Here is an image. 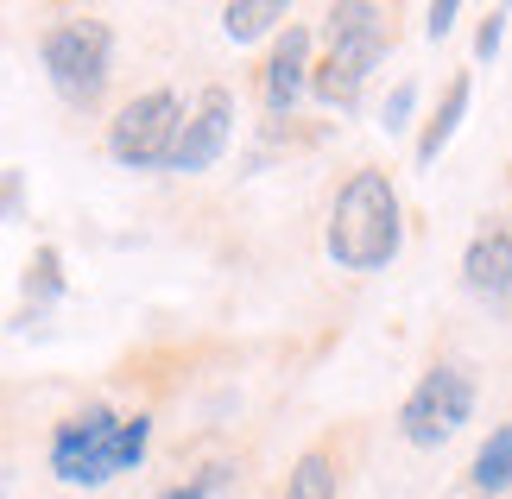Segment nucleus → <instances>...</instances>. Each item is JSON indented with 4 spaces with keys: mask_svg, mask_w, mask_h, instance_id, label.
<instances>
[{
    "mask_svg": "<svg viewBox=\"0 0 512 499\" xmlns=\"http://www.w3.org/2000/svg\"><path fill=\"white\" fill-rule=\"evenodd\" d=\"M323 247L342 272H386L405 247V209L399 190H392L386 171H354L336 190V209H329Z\"/></svg>",
    "mask_w": 512,
    "mask_h": 499,
    "instance_id": "1",
    "label": "nucleus"
},
{
    "mask_svg": "<svg viewBox=\"0 0 512 499\" xmlns=\"http://www.w3.org/2000/svg\"><path fill=\"white\" fill-rule=\"evenodd\" d=\"M38 64H45L51 89L64 95L70 108H95L108 95V76H114V32L108 19H57V26H45V38H38Z\"/></svg>",
    "mask_w": 512,
    "mask_h": 499,
    "instance_id": "2",
    "label": "nucleus"
},
{
    "mask_svg": "<svg viewBox=\"0 0 512 499\" xmlns=\"http://www.w3.org/2000/svg\"><path fill=\"white\" fill-rule=\"evenodd\" d=\"M468 417H475V379L456 361H437L399 405V436L411 449H443Z\"/></svg>",
    "mask_w": 512,
    "mask_h": 499,
    "instance_id": "3",
    "label": "nucleus"
},
{
    "mask_svg": "<svg viewBox=\"0 0 512 499\" xmlns=\"http://www.w3.org/2000/svg\"><path fill=\"white\" fill-rule=\"evenodd\" d=\"M114 443H121V411H114V405L70 411L64 424L51 430V474L64 487H108L114 474H121Z\"/></svg>",
    "mask_w": 512,
    "mask_h": 499,
    "instance_id": "4",
    "label": "nucleus"
},
{
    "mask_svg": "<svg viewBox=\"0 0 512 499\" xmlns=\"http://www.w3.org/2000/svg\"><path fill=\"white\" fill-rule=\"evenodd\" d=\"M184 121V95L177 89H146L108 121V158L127 171H165V152Z\"/></svg>",
    "mask_w": 512,
    "mask_h": 499,
    "instance_id": "5",
    "label": "nucleus"
},
{
    "mask_svg": "<svg viewBox=\"0 0 512 499\" xmlns=\"http://www.w3.org/2000/svg\"><path fill=\"white\" fill-rule=\"evenodd\" d=\"M234 121H241V114H234V89L209 83V89L184 108V121H177V139H171V152H165V171H177V177L209 171L215 158L228 152Z\"/></svg>",
    "mask_w": 512,
    "mask_h": 499,
    "instance_id": "6",
    "label": "nucleus"
},
{
    "mask_svg": "<svg viewBox=\"0 0 512 499\" xmlns=\"http://www.w3.org/2000/svg\"><path fill=\"white\" fill-rule=\"evenodd\" d=\"M323 38H329V64H342L348 76L367 83L392 51V13L373 7V0H336L323 13Z\"/></svg>",
    "mask_w": 512,
    "mask_h": 499,
    "instance_id": "7",
    "label": "nucleus"
},
{
    "mask_svg": "<svg viewBox=\"0 0 512 499\" xmlns=\"http://www.w3.org/2000/svg\"><path fill=\"white\" fill-rule=\"evenodd\" d=\"M462 285L468 297H481L494 310L512 304V215H487L475 228V241L462 253Z\"/></svg>",
    "mask_w": 512,
    "mask_h": 499,
    "instance_id": "8",
    "label": "nucleus"
},
{
    "mask_svg": "<svg viewBox=\"0 0 512 499\" xmlns=\"http://www.w3.org/2000/svg\"><path fill=\"white\" fill-rule=\"evenodd\" d=\"M304 83H310V26H285V32H279V45H272V57H266V70H260L266 108L291 121V108H298Z\"/></svg>",
    "mask_w": 512,
    "mask_h": 499,
    "instance_id": "9",
    "label": "nucleus"
},
{
    "mask_svg": "<svg viewBox=\"0 0 512 499\" xmlns=\"http://www.w3.org/2000/svg\"><path fill=\"white\" fill-rule=\"evenodd\" d=\"M468 76H449V89H443V102H437V114L424 121V133H418V165H437V152L456 139V127H462V114H468Z\"/></svg>",
    "mask_w": 512,
    "mask_h": 499,
    "instance_id": "10",
    "label": "nucleus"
},
{
    "mask_svg": "<svg viewBox=\"0 0 512 499\" xmlns=\"http://www.w3.org/2000/svg\"><path fill=\"white\" fill-rule=\"evenodd\" d=\"M285 499H342V468H336V455H329L323 443H317V449H304L298 462H291Z\"/></svg>",
    "mask_w": 512,
    "mask_h": 499,
    "instance_id": "11",
    "label": "nucleus"
},
{
    "mask_svg": "<svg viewBox=\"0 0 512 499\" xmlns=\"http://www.w3.org/2000/svg\"><path fill=\"white\" fill-rule=\"evenodd\" d=\"M468 474H475V493H487V499L512 493V424L487 430V443H481V455H475Z\"/></svg>",
    "mask_w": 512,
    "mask_h": 499,
    "instance_id": "12",
    "label": "nucleus"
},
{
    "mask_svg": "<svg viewBox=\"0 0 512 499\" xmlns=\"http://www.w3.org/2000/svg\"><path fill=\"white\" fill-rule=\"evenodd\" d=\"M285 0H228L222 7V32L234 45H253V38H266L272 26H285Z\"/></svg>",
    "mask_w": 512,
    "mask_h": 499,
    "instance_id": "13",
    "label": "nucleus"
},
{
    "mask_svg": "<svg viewBox=\"0 0 512 499\" xmlns=\"http://www.w3.org/2000/svg\"><path fill=\"white\" fill-rule=\"evenodd\" d=\"M310 95H317V102L323 108H342V114H354V108H361V76H348L342 64H329V57H323V64H310V83H304Z\"/></svg>",
    "mask_w": 512,
    "mask_h": 499,
    "instance_id": "14",
    "label": "nucleus"
},
{
    "mask_svg": "<svg viewBox=\"0 0 512 499\" xmlns=\"http://www.w3.org/2000/svg\"><path fill=\"white\" fill-rule=\"evenodd\" d=\"M57 297H64V253H57V247H38L32 266H26V304L38 316L45 304H57Z\"/></svg>",
    "mask_w": 512,
    "mask_h": 499,
    "instance_id": "15",
    "label": "nucleus"
},
{
    "mask_svg": "<svg viewBox=\"0 0 512 499\" xmlns=\"http://www.w3.org/2000/svg\"><path fill=\"white\" fill-rule=\"evenodd\" d=\"M228 487H234V468H203V474H190V481L165 487L159 499H222Z\"/></svg>",
    "mask_w": 512,
    "mask_h": 499,
    "instance_id": "16",
    "label": "nucleus"
},
{
    "mask_svg": "<svg viewBox=\"0 0 512 499\" xmlns=\"http://www.w3.org/2000/svg\"><path fill=\"white\" fill-rule=\"evenodd\" d=\"M411 102H418V83H411V76H405V83H392L386 108H380V127H386V133H399V127L411 121Z\"/></svg>",
    "mask_w": 512,
    "mask_h": 499,
    "instance_id": "17",
    "label": "nucleus"
},
{
    "mask_svg": "<svg viewBox=\"0 0 512 499\" xmlns=\"http://www.w3.org/2000/svg\"><path fill=\"white\" fill-rule=\"evenodd\" d=\"M0 222H26V171H0Z\"/></svg>",
    "mask_w": 512,
    "mask_h": 499,
    "instance_id": "18",
    "label": "nucleus"
},
{
    "mask_svg": "<svg viewBox=\"0 0 512 499\" xmlns=\"http://www.w3.org/2000/svg\"><path fill=\"white\" fill-rule=\"evenodd\" d=\"M500 38H506V13L494 7V13H487V19H481V32H475V57H481V64H494V51H500Z\"/></svg>",
    "mask_w": 512,
    "mask_h": 499,
    "instance_id": "19",
    "label": "nucleus"
},
{
    "mask_svg": "<svg viewBox=\"0 0 512 499\" xmlns=\"http://www.w3.org/2000/svg\"><path fill=\"white\" fill-rule=\"evenodd\" d=\"M456 19H462L456 0H437V7L424 13V32H430V38H449V32H456Z\"/></svg>",
    "mask_w": 512,
    "mask_h": 499,
    "instance_id": "20",
    "label": "nucleus"
},
{
    "mask_svg": "<svg viewBox=\"0 0 512 499\" xmlns=\"http://www.w3.org/2000/svg\"><path fill=\"white\" fill-rule=\"evenodd\" d=\"M0 499H7V474H0Z\"/></svg>",
    "mask_w": 512,
    "mask_h": 499,
    "instance_id": "21",
    "label": "nucleus"
}]
</instances>
